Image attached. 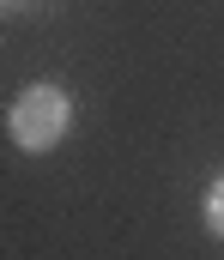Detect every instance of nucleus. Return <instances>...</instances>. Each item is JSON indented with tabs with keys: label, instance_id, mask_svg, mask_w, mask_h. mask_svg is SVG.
I'll return each instance as SVG.
<instances>
[{
	"label": "nucleus",
	"instance_id": "nucleus-1",
	"mask_svg": "<svg viewBox=\"0 0 224 260\" xmlns=\"http://www.w3.org/2000/svg\"><path fill=\"white\" fill-rule=\"evenodd\" d=\"M73 133V97L55 85V79H37L12 97L6 109V139L24 151V157H49L61 139Z\"/></svg>",
	"mask_w": 224,
	"mask_h": 260
},
{
	"label": "nucleus",
	"instance_id": "nucleus-2",
	"mask_svg": "<svg viewBox=\"0 0 224 260\" xmlns=\"http://www.w3.org/2000/svg\"><path fill=\"white\" fill-rule=\"evenodd\" d=\"M200 218H206V230H212V236H224V176L200 194Z\"/></svg>",
	"mask_w": 224,
	"mask_h": 260
}]
</instances>
